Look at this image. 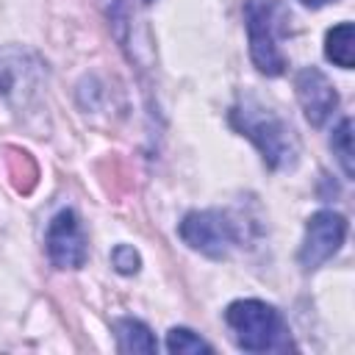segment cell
Here are the masks:
<instances>
[{
	"instance_id": "obj_8",
	"label": "cell",
	"mask_w": 355,
	"mask_h": 355,
	"mask_svg": "<svg viewBox=\"0 0 355 355\" xmlns=\"http://www.w3.org/2000/svg\"><path fill=\"white\" fill-rule=\"evenodd\" d=\"M39 86V61L22 50H0V92L25 103Z\"/></svg>"
},
{
	"instance_id": "obj_6",
	"label": "cell",
	"mask_w": 355,
	"mask_h": 355,
	"mask_svg": "<svg viewBox=\"0 0 355 355\" xmlns=\"http://www.w3.org/2000/svg\"><path fill=\"white\" fill-rule=\"evenodd\" d=\"M347 236V219L336 211H316L305 225V239L300 247V263L302 269H319L324 261H330Z\"/></svg>"
},
{
	"instance_id": "obj_12",
	"label": "cell",
	"mask_w": 355,
	"mask_h": 355,
	"mask_svg": "<svg viewBox=\"0 0 355 355\" xmlns=\"http://www.w3.org/2000/svg\"><path fill=\"white\" fill-rule=\"evenodd\" d=\"M166 349L172 355H191V352H211L214 347L186 327H172L166 333Z\"/></svg>"
},
{
	"instance_id": "obj_4",
	"label": "cell",
	"mask_w": 355,
	"mask_h": 355,
	"mask_svg": "<svg viewBox=\"0 0 355 355\" xmlns=\"http://www.w3.org/2000/svg\"><path fill=\"white\" fill-rule=\"evenodd\" d=\"M178 233L191 250L208 258H225L239 241L236 225L222 211H191L183 216Z\"/></svg>"
},
{
	"instance_id": "obj_10",
	"label": "cell",
	"mask_w": 355,
	"mask_h": 355,
	"mask_svg": "<svg viewBox=\"0 0 355 355\" xmlns=\"http://www.w3.org/2000/svg\"><path fill=\"white\" fill-rule=\"evenodd\" d=\"M114 333H116L119 352H155L158 349L155 336L139 319H116L114 322Z\"/></svg>"
},
{
	"instance_id": "obj_5",
	"label": "cell",
	"mask_w": 355,
	"mask_h": 355,
	"mask_svg": "<svg viewBox=\"0 0 355 355\" xmlns=\"http://www.w3.org/2000/svg\"><path fill=\"white\" fill-rule=\"evenodd\" d=\"M44 247H47V258L58 269H80L86 263L89 241L72 208H64L53 216V222L47 225Z\"/></svg>"
},
{
	"instance_id": "obj_11",
	"label": "cell",
	"mask_w": 355,
	"mask_h": 355,
	"mask_svg": "<svg viewBox=\"0 0 355 355\" xmlns=\"http://www.w3.org/2000/svg\"><path fill=\"white\" fill-rule=\"evenodd\" d=\"M330 147H333V155L338 158L344 175L352 178L355 169H352V122H349V119H341V122H338V128L333 130Z\"/></svg>"
},
{
	"instance_id": "obj_7",
	"label": "cell",
	"mask_w": 355,
	"mask_h": 355,
	"mask_svg": "<svg viewBox=\"0 0 355 355\" xmlns=\"http://www.w3.org/2000/svg\"><path fill=\"white\" fill-rule=\"evenodd\" d=\"M294 89H297V100L305 111V119L319 128L327 122V116L336 111L338 105V92L333 89V83L327 80V75L316 67H305L297 72L294 78Z\"/></svg>"
},
{
	"instance_id": "obj_3",
	"label": "cell",
	"mask_w": 355,
	"mask_h": 355,
	"mask_svg": "<svg viewBox=\"0 0 355 355\" xmlns=\"http://www.w3.org/2000/svg\"><path fill=\"white\" fill-rule=\"evenodd\" d=\"M277 17L280 6L275 0H244L250 55L263 75H280L286 69V55L277 44Z\"/></svg>"
},
{
	"instance_id": "obj_14",
	"label": "cell",
	"mask_w": 355,
	"mask_h": 355,
	"mask_svg": "<svg viewBox=\"0 0 355 355\" xmlns=\"http://www.w3.org/2000/svg\"><path fill=\"white\" fill-rule=\"evenodd\" d=\"M302 6H311V8H319V6H324V3H336V0H300Z\"/></svg>"
},
{
	"instance_id": "obj_1",
	"label": "cell",
	"mask_w": 355,
	"mask_h": 355,
	"mask_svg": "<svg viewBox=\"0 0 355 355\" xmlns=\"http://www.w3.org/2000/svg\"><path fill=\"white\" fill-rule=\"evenodd\" d=\"M230 122L239 133H244L263 155L272 169H291L300 155L297 136L286 119L277 116L269 105H263L255 94H241L230 108Z\"/></svg>"
},
{
	"instance_id": "obj_13",
	"label": "cell",
	"mask_w": 355,
	"mask_h": 355,
	"mask_svg": "<svg viewBox=\"0 0 355 355\" xmlns=\"http://www.w3.org/2000/svg\"><path fill=\"white\" fill-rule=\"evenodd\" d=\"M111 261H114V269L122 272V275H133V272H139V263H141L139 252H136L133 247H128V244H119V247L111 252Z\"/></svg>"
},
{
	"instance_id": "obj_2",
	"label": "cell",
	"mask_w": 355,
	"mask_h": 355,
	"mask_svg": "<svg viewBox=\"0 0 355 355\" xmlns=\"http://www.w3.org/2000/svg\"><path fill=\"white\" fill-rule=\"evenodd\" d=\"M236 344L244 352H286L291 349L288 324L277 308L261 300H236L225 311Z\"/></svg>"
},
{
	"instance_id": "obj_9",
	"label": "cell",
	"mask_w": 355,
	"mask_h": 355,
	"mask_svg": "<svg viewBox=\"0 0 355 355\" xmlns=\"http://www.w3.org/2000/svg\"><path fill=\"white\" fill-rule=\"evenodd\" d=\"M324 55L341 69H352L355 64V28L352 22H338L324 36Z\"/></svg>"
}]
</instances>
